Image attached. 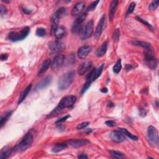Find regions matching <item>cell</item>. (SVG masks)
<instances>
[{"mask_svg": "<svg viewBox=\"0 0 159 159\" xmlns=\"http://www.w3.org/2000/svg\"><path fill=\"white\" fill-rule=\"evenodd\" d=\"M75 77V71H69L63 74L60 78L58 82V88L60 91L67 90L73 83Z\"/></svg>", "mask_w": 159, "mask_h": 159, "instance_id": "cell-1", "label": "cell"}, {"mask_svg": "<svg viewBox=\"0 0 159 159\" xmlns=\"http://www.w3.org/2000/svg\"><path fill=\"white\" fill-rule=\"evenodd\" d=\"M67 10L66 7H61L57 10L53 15L52 16L51 19V34H54L55 30L59 27V25L60 19L67 14Z\"/></svg>", "mask_w": 159, "mask_h": 159, "instance_id": "cell-2", "label": "cell"}, {"mask_svg": "<svg viewBox=\"0 0 159 159\" xmlns=\"http://www.w3.org/2000/svg\"><path fill=\"white\" fill-rule=\"evenodd\" d=\"M30 33V28L27 26L24 27L20 31H13L8 34L7 39L12 42H18L27 37Z\"/></svg>", "mask_w": 159, "mask_h": 159, "instance_id": "cell-3", "label": "cell"}, {"mask_svg": "<svg viewBox=\"0 0 159 159\" xmlns=\"http://www.w3.org/2000/svg\"><path fill=\"white\" fill-rule=\"evenodd\" d=\"M93 33V21H88L84 26H82L78 31L79 37L82 40L90 38Z\"/></svg>", "mask_w": 159, "mask_h": 159, "instance_id": "cell-4", "label": "cell"}, {"mask_svg": "<svg viewBox=\"0 0 159 159\" xmlns=\"http://www.w3.org/2000/svg\"><path fill=\"white\" fill-rule=\"evenodd\" d=\"M33 142V136L30 133H27L26 136L24 137L21 142L14 148L16 152H22L23 151L27 150Z\"/></svg>", "mask_w": 159, "mask_h": 159, "instance_id": "cell-5", "label": "cell"}, {"mask_svg": "<svg viewBox=\"0 0 159 159\" xmlns=\"http://www.w3.org/2000/svg\"><path fill=\"white\" fill-rule=\"evenodd\" d=\"M144 61L146 65L151 70H155L157 67V60L152 51V49L145 51Z\"/></svg>", "mask_w": 159, "mask_h": 159, "instance_id": "cell-6", "label": "cell"}, {"mask_svg": "<svg viewBox=\"0 0 159 159\" xmlns=\"http://www.w3.org/2000/svg\"><path fill=\"white\" fill-rule=\"evenodd\" d=\"M76 100H77V97L74 96V95H70V96H67L63 97L59 102L57 108L62 110L63 109L72 107L75 103Z\"/></svg>", "mask_w": 159, "mask_h": 159, "instance_id": "cell-7", "label": "cell"}, {"mask_svg": "<svg viewBox=\"0 0 159 159\" xmlns=\"http://www.w3.org/2000/svg\"><path fill=\"white\" fill-rule=\"evenodd\" d=\"M147 138L151 144L158 146V133L155 128L150 126L147 129Z\"/></svg>", "mask_w": 159, "mask_h": 159, "instance_id": "cell-8", "label": "cell"}, {"mask_svg": "<svg viewBox=\"0 0 159 159\" xmlns=\"http://www.w3.org/2000/svg\"><path fill=\"white\" fill-rule=\"evenodd\" d=\"M106 25V15L103 14L101 18H100L98 25L96 27V29H95L94 31V37L96 40H98L99 38L100 37L101 34L103 33V30H104V29L105 28Z\"/></svg>", "mask_w": 159, "mask_h": 159, "instance_id": "cell-9", "label": "cell"}, {"mask_svg": "<svg viewBox=\"0 0 159 159\" xmlns=\"http://www.w3.org/2000/svg\"><path fill=\"white\" fill-rule=\"evenodd\" d=\"M86 16H87L86 13H83L80 15L74 21L72 25V27H71V32H72V33L76 34L78 33L81 27L82 26V23L86 18Z\"/></svg>", "mask_w": 159, "mask_h": 159, "instance_id": "cell-10", "label": "cell"}, {"mask_svg": "<svg viewBox=\"0 0 159 159\" xmlns=\"http://www.w3.org/2000/svg\"><path fill=\"white\" fill-rule=\"evenodd\" d=\"M65 57L63 55L59 54L56 55L52 61V69L53 71H57L59 70L63 65V63H64Z\"/></svg>", "mask_w": 159, "mask_h": 159, "instance_id": "cell-11", "label": "cell"}, {"mask_svg": "<svg viewBox=\"0 0 159 159\" xmlns=\"http://www.w3.org/2000/svg\"><path fill=\"white\" fill-rule=\"evenodd\" d=\"M49 48L52 53H59L65 49V45L62 42L55 41L49 43Z\"/></svg>", "mask_w": 159, "mask_h": 159, "instance_id": "cell-12", "label": "cell"}, {"mask_svg": "<svg viewBox=\"0 0 159 159\" xmlns=\"http://www.w3.org/2000/svg\"><path fill=\"white\" fill-rule=\"evenodd\" d=\"M91 51V47L89 45H84L81 47L78 51L77 55L80 59H85Z\"/></svg>", "mask_w": 159, "mask_h": 159, "instance_id": "cell-13", "label": "cell"}, {"mask_svg": "<svg viewBox=\"0 0 159 159\" xmlns=\"http://www.w3.org/2000/svg\"><path fill=\"white\" fill-rule=\"evenodd\" d=\"M92 67V62L90 61H86L79 66L78 68V73L79 75H83L88 71Z\"/></svg>", "mask_w": 159, "mask_h": 159, "instance_id": "cell-14", "label": "cell"}, {"mask_svg": "<svg viewBox=\"0 0 159 159\" xmlns=\"http://www.w3.org/2000/svg\"><path fill=\"white\" fill-rule=\"evenodd\" d=\"M89 142L86 139H71L68 142V144L74 148H79L86 145Z\"/></svg>", "mask_w": 159, "mask_h": 159, "instance_id": "cell-15", "label": "cell"}, {"mask_svg": "<svg viewBox=\"0 0 159 159\" xmlns=\"http://www.w3.org/2000/svg\"><path fill=\"white\" fill-rule=\"evenodd\" d=\"M110 137L113 141L117 143L122 142L125 140L124 134L119 131H115L111 132Z\"/></svg>", "mask_w": 159, "mask_h": 159, "instance_id": "cell-16", "label": "cell"}, {"mask_svg": "<svg viewBox=\"0 0 159 159\" xmlns=\"http://www.w3.org/2000/svg\"><path fill=\"white\" fill-rule=\"evenodd\" d=\"M85 6V4L83 2H79L77 3L73 7L71 10V15L72 16H77L80 14L83 11Z\"/></svg>", "mask_w": 159, "mask_h": 159, "instance_id": "cell-17", "label": "cell"}, {"mask_svg": "<svg viewBox=\"0 0 159 159\" xmlns=\"http://www.w3.org/2000/svg\"><path fill=\"white\" fill-rule=\"evenodd\" d=\"M118 3H119L118 1L114 0V1H113L110 4L109 10V19L110 21H113L114 18V14Z\"/></svg>", "mask_w": 159, "mask_h": 159, "instance_id": "cell-18", "label": "cell"}, {"mask_svg": "<svg viewBox=\"0 0 159 159\" xmlns=\"http://www.w3.org/2000/svg\"><path fill=\"white\" fill-rule=\"evenodd\" d=\"M107 49H108V42L106 41L97 50L96 55L98 57H103L106 53Z\"/></svg>", "mask_w": 159, "mask_h": 159, "instance_id": "cell-19", "label": "cell"}, {"mask_svg": "<svg viewBox=\"0 0 159 159\" xmlns=\"http://www.w3.org/2000/svg\"><path fill=\"white\" fill-rule=\"evenodd\" d=\"M51 82H52V77L49 76L47 77L43 80H42L39 83V84L37 86V88L39 90L44 89L48 86L51 83Z\"/></svg>", "mask_w": 159, "mask_h": 159, "instance_id": "cell-20", "label": "cell"}, {"mask_svg": "<svg viewBox=\"0 0 159 159\" xmlns=\"http://www.w3.org/2000/svg\"><path fill=\"white\" fill-rule=\"evenodd\" d=\"M51 64V60L50 59H46L45 60H44L42 63L41 68H40V70L39 71L38 75H41L43 74H44L45 71L47 70V69L49 68Z\"/></svg>", "mask_w": 159, "mask_h": 159, "instance_id": "cell-21", "label": "cell"}, {"mask_svg": "<svg viewBox=\"0 0 159 159\" xmlns=\"http://www.w3.org/2000/svg\"><path fill=\"white\" fill-rule=\"evenodd\" d=\"M67 148V144H65V143H58V144H56L53 146L52 149V151L53 153H59Z\"/></svg>", "mask_w": 159, "mask_h": 159, "instance_id": "cell-22", "label": "cell"}, {"mask_svg": "<svg viewBox=\"0 0 159 159\" xmlns=\"http://www.w3.org/2000/svg\"><path fill=\"white\" fill-rule=\"evenodd\" d=\"M31 88H32V84H30L26 87V88L22 92V93L21 94L20 97H19V98L18 100V105H20L21 103L26 99V98L27 97L28 94L29 93L31 90Z\"/></svg>", "mask_w": 159, "mask_h": 159, "instance_id": "cell-23", "label": "cell"}, {"mask_svg": "<svg viewBox=\"0 0 159 159\" xmlns=\"http://www.w3.org/2000/svg\"><path fill=\"white\" fill-rule=\"evenodd\" d=\"M132 43L136 46H139L142 47L143 49H144L145 50H149L152 49V45L150 43L144 42V41H133Z\"/></svg>", "mask_w": 159, "mask_h": 159, "instance_id": "cell-24", "label": "cell"}, {"mask_svg": "<svg viewBox=\"0 0 159 159\" xmlns=\"http://www.w3.org/2000/svg\"><path fill=\"white\" fill-rule=\"evenodd\" d=\"M65 33V28L63 26H59V27L55 30L53 35L57 39H60L64 36Z\"/></svg>", "mask_w": 159, "mask_h": 159, "instance_id": "cell-25", "label": "cell"}, {"mask_svg": "<svg viewBox=\"0 0 159 159\" xmlns=\"http://www.w3.org/2000/svg\"><path fill=\"white\" fill-rule=\"evenodd\" d=\"M119 131H121L124 135V136H128L129 139H131L132 140H138V137L137 136H134V135H133L131 133H130L126 129L119 128Z\"/></svg>", "mask_w": 159, "mask_h": 159, "instance_id": "cell-26", "label": "cell"}, {"mask_svg": "<svg viewBox=\"0 0 159 159\" xmlns=\"http://www.w3.org/2000/svg\"><path fill=\"white\" fill-rule=\"evenodd\" d=\"M103 68H104V64H101L100 67H98L97 68L95 69V72H94V75L93 78V82L96 80L97 78H98L100 77V75H101L103 72Z\"/></svg>", "mask_w": 159, "mask_h": 159, "instance_id": "cell-27", "label": "cell"}, {"mask_svg": "<svg viewBox=\"0 0 159 159\" xmlns=\"http://www.w3.org/2000/svg\"><path fill=\"white\" fill-rule=\"evenodd\" d=\"M13 150V149H6L4 150H2L1 152V155H0V158L4 159V158H8L10 155H11Z\"/></svg>", "mask_w": 159, "mask_h": 159, "instance_id": "cell-28", "label": "cell"}, {"mask_svg": "<svg viewBox=\"0 0 159 159\" xmlns=\"http://www.w3.org/2000/svg\"><path fill=\"white\" fill-rule=\"evenodd\" d=\"M12 111H8V112L6 113L4 115L1 116V119H0V123H1V128L3 126V125L5 124V123L7 121V119L11 116Z\"/></svg>", "mask_w": 159, "mask_h": 159, "instance_id": "cell-29", "label": "cell"}, {"mask_svg": "<svg viewBox=\"0 0 159 159\" xmlns=\"http://www.w3.org/2000/svg\"><path fill=\"white\" fill-rule=\"evenodd\" d=\"M122 68V64H121V59H119L117 60V62H116V64L114 65V66L113 67V71L117 74L119 72H120V71L121 70Z\"/></svg>", "mask_w": 159, "mask_h": 159, "instance_id": "cell-30", "label": "cell"}, {"mask_svg": "<svg viewBox=\"0 0 159 159\" xmlns=\"http://www.w3.org/2000/svg\"><path fill=\"white\" fill-rule=\"evenodd\" d=\"M110 154L111 157L114 158H121L123 157V154L120 152H117V151L111 150Z\"/></svg>", "mask_w": 159, "mask_h": 159, "instance_id": "cell-31", "label": "cell"}, {"mask_svg": "<svg viewBox=\"0 0 159 159\" xmlns=\"http://www.w3.org/2000/svg\"><path fill=\"white\" fill-rule=\"evenodd\" d=\"M46 30L43 27H38L36 30V35L39 37H44L46 35Z\"/></svg>", "mask_w": 159, "mask_h": 159, "instance_id": "cell-32", "label": "cell"}, {"mask_svg": "<svg viewBox=\"0 0 159 159\" xmlns=\"http://www.w3.org/2000/svg\"><path fill=\"white\" fill-rule=\"evenodd\" d=\"M159 1H153L151 2V3L149 6V10L150 11H154L155 10L158 6Z\"/></svg>", "mask_w": 159, "mask_h": 159, "instance_id": "cell-33", "label": "cell"}, {"mask_svg": "<svg viewBox=\"0 0 159 159\" xmlns=\"http://www.w3.org/2000/svg\"><path fill=\"white\" fill-rule=\"evenodd\" d=\"M113 38L114 42H118L119 39L120 38V30L119 29H116L114 31L113 35Z\"/></svg>", "mask_w": 159, "mask_h": 159, "instance_id": "cell-34", "label": "cell"}, {"mask_svg": "<svg viewBox=\"0 0 159 159\" xmlns=\"http://www.w3.org/2000/svg\"><path fill=\"white\" fill-rule=\"evenodd\" d=\"M100 3V1H94L93 2L92 4H91L88 7V8L86 9V11L87 12H89V11H92L93 10H94V9L96 8L98 4Z\"/></svg>", "mask_w": 159, "mask_h": 159, "instance_id": "cell-35", "label": "cell"}, {"mask_svg": "<svg viewBox=\"0 0 159 159\" xmlns=\"http://www.w3.org/2000/svg\"><path fill=\"white\" fill-rule=\"evenodd\" d=\"M136 19H137V21H140V22H142V24H144V25H146V26H147V27H148L149 29H150L151 30H153V29H154V28H153V27L152 26V25H151L150 24H149V22H147L146 21H145V20H144V19H141V18H139V17H137V18H136Z\"/></svg>", "mask_w": 159, "mask_h": 159, "instance_id": "cell-36", "label": "cell"}, {"mask_svg": "<svg viewBox=\"0 0 159 159\" xmlns=\"http://www.w3.org/2000/svg\"><path fill=\"white\" fill-rule=\"evenodd\" d=\"M135 8H136V3H135L134 2H132L130 4L128 9V11H127V14H131L134 12Z\"/></svg>", "mask_w": 159, "mask_h": 159, "instance_id": "cell-37", "label": "cell"}, {"mask_svg": "<svg viewBox=\"0 0 159 159\" xmlns=\"http://www.w3.org/2000/svg\"><path fill=\"white\" fill-rule=\"evenodd\" d=\"M91 83V81H86V83L84 84L83 88L82 89V94H83L89 88V87L90 86Z\"/></svg>", "mask_w": 159, "mask_h": 159, "instance_id": "cell-38", "label": "cell"}, {"mask_svg": "<svg viewBox=\"0 0 159 159\" xmlns=\"http://www.w3.org/2000/svg\"><path fill=\"white\" fill-rule=\"evenodd\" d=\"M89 124H90V123H89V122H84V123H80V124H79L77 126V129L78 130L83 129L86 128V127L88 126Z\"/></svg>", "mask_w": 159, "mask_h": 159, "instance_id": "cell-39", "label": "cell"}, {"mask_svg": "<svg viewBox=\"0 0 159 159\" xmlns=\"http://www.w3.org/2000/svg\"><path fill=\"white\" fill-rule=\"evenodd\" d=\"M7 11V8L4 5H3V4L0 5V13H1V16L2 17L6 14Z\"/></svg>", "mask_w": 159, "mask_h": 159, "instance_id": "cell-40", "label": "cell"}, {"mask_svg": "<svg viewBox=\"0 0 159 159\" xmlns=\"http://www.w3.org/2000/svg\"><path fill=\"white\" fill-rule=\"evenodd\" d=\"M105 124L109 127H114L116 126V123L114 121H107L105 122Z\"/></svg>", "mask_w": 159, "mask_h": 159, "instance_id": "cell-41", "label": "cell"}, {"mask_svg": "<svg viewBox=\"0 0 159 159\" xmlns=\"http://www.w3.org/2000/svg\"><path fill=\"white\" fill-rule=\"evenodd\" d=\"M69 117H70V115H69V114H68V115H67V116H64V117H63L60 118V119H59V120H58V121L56 122V123H57V124H59V123H60L64 122V121H65L67 120V119Z\"/></svg>", "mask_w": 159, "mask_h": 159, "instance_id": "cell-42", "label": "cell"}, {"mask_svg": "<svg viewBox=\"0 0 159 159\" xmlns=\"http://www.w3.org/2000/svg\"><path fill=\"white\" fill-rule=\"evenodd\" d=\"M7 57H8V55H7V53H3V54H1V59L2 61L6 60Z\"/></svg>", "mask_w": 159, "mask_h": 159, "instance_id": "cell-43", "label": "cell"}, {"mask_svg": "<svg viewBox=\"0 0 159 159\" xmlns=\"http://www.w3.org/2000/svg\"><path fill=\"white\" fill-rule=\"evenodd\" d=\"M146 111L144 109H140V114L142 116H145L146 115Z\"/></svg>", "mask_w": 159, "mask_h": 159, "instance_id": "cell-44", "label": "cell"}, {"mask_svg": "<svg viewBox=\"0 0 159 159\" xmlns=\"http://www.w3.org/2000/svg\"><path fill=\"white\" fill-rule=\"evenodd\" d=\"M22 11H23L24 13H25L26 14H28L30 13V11H29V10H27L26 7H22Z\"/></svg>", "mask_w": 159, "mask_h": 159, "instance_id": "cell-45", "label": "cell"}, {"mask_svg": "<svg viewBox=\"0 0 159 159\" xmlns=\"http://www.w3.org/2000/svg\"><path fill=\"white\" fill-rule=\"evenodd\" d=\"M78 158H88V156L86 155V154H81L78 156Z\"/></svg>", "mask_w": 159, "mask_h": 159, "instance_id": "cell-46", "label": "cell"}, {"mask_svg": "<svg viewBox=\"0 0 159 159\" xmlns=\"http://www.w3.org/2000/svg\"><path fill=\"white\" fill-rule=\"evenodd\" d=\"M126 70H131V69L133 68V67L131 66V65H126Z\"/></svg>", "mask_w": 159, "mask_h": 159, "instance_id": "cell-47", "label": "cell"}, {"mask_svg": "<svg viewBox=\"0 0 159 159\" xmlns=\"http://www.w3.org/2000/svg\"><path fill=\"white\" fill-rule=\"evenodd\" d=\"M101 91L102 93H106L108 92V89L106 88H103L101 90Z\"/></svg>", "mask_w": 159, "mask_h": 159, "instance_id": "cell-48", "label": "cell"}]
</instances>
